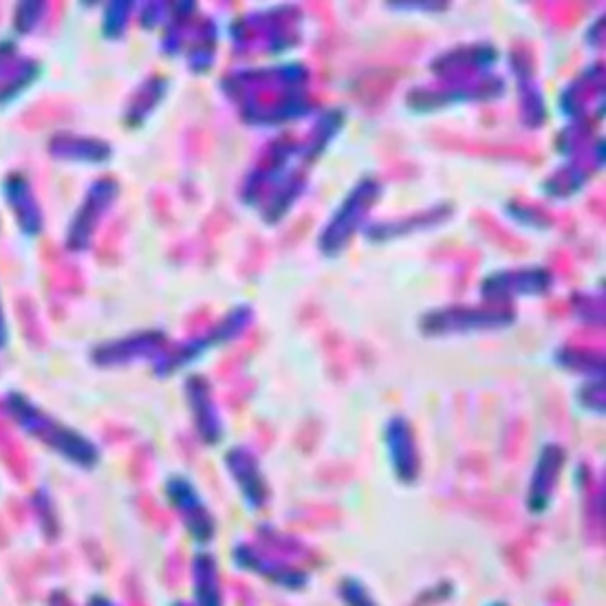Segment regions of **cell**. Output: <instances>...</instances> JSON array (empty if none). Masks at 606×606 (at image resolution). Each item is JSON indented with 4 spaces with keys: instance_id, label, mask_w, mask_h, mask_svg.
<instances>
[{
    "instance_id": "cell-1",
    "label": "cell",
    "mask_w": 606,
    "mask_h": 606,
    "mask_svg": "<svg viewBox=\"0 0 606 606\" xmlns=\"http://www.w3.org/2000/svg\"><path fill=\"white\" fill-rule=\"evenodd\" d=\"M384 186L380 179L364 177L355 183L349 194L342 199L340 208L333 212L329 223L322 227L318 236V247L324 256H340L349 247L355 232L364 225L366 216L380 203Z\"/></svg>"
},
{
    "instance_id": "cell-2",
    "label": "cell",
    "mask_w": 606,
    "mask_h": 606,
    "mask_svg": "<svg viewBox=\"0 0 606 606\" xmlns=\"http://www.w3.org/2000/svg\"><path fill=\"white\" fill-rule=\"evenodd\" d=\"M516 322V313L501 305L485 307H443L432 309L419 318V329L426 335H452V333H479L507 329Z\"/></svg>"
},
{
    "instance_id": "cell-3",
    "label": "cell",
    "mask_w": 606,
    "mask_h": 606,
    "mask_svg": "<svg viewBox=\"0 0 606 606\" xmlns=\"http://www.w3.org/2000/svg\"><path fill=\"white\" fill-rule=\"evenodd\" d=\"M505 91L507 84L503 78L485 73L483 78L448 84L446 89H413L406 95V106L415 113H435L454 104L499 100Z\"/></svg>"
},
{
    "instance_id": "cell-4",
    "label": "cell",
    "mask_w": 606,
    "mask_h": 606,
    "mask_svg": "<svg viewBox=\"0 0 606 606\" xmlns=\"http://www.w3.org/2000/svg\"><path fill=\"white\" fill-rule=\"evenodd\" d=\"M554 287V274L547 267L499 269L481 280L479 294L490 305H501L521 296H547Z\"/></svg>"
},
{
    "instance_id": "cell-5",
    "label": "cell",
    "mask_w": 606,
    "mask_h": 606,
    "mask_svg": "<svg viewBox=\"0 0 606 606\" xmlns=\"http://www.w3.org/2000/svg\"><path fill=\"white\" fill-rule=\"evenodd\" d=\"M452 214H454L452 203H439V205H432V208H428L424 212L402 216V219L366 225L364 234H366V241H371V243L397 241V238H404V236L424 232V230H432V227L448 223Z\"/></svg>"
},
{
    "instance_id": "cell-6",
    "label": "cell",
    "mask_w": 606,
    "mask_h": 606,
    "mask_svg": "<svg viewBox=\"0 0 606 606\" xmlns=\"http://www.w3.org/2000/svg\"><path fill=\"white\" fill-rule=\"evenodd\" d=\"M499 62V51L492 45H468L461 49H452L443 53L435 62L430 64V71L439 80H459V75L465 73H485Z\"/></svg>"
},
{
    "instance_id": "cell-7",
    "label": "cell",
    "mask_w": 606,
    "mask_h": 606,
    "mask_svg": "<svg viewBox=\"0 0 606 606\" xmlns=\"http://www.w3.org/2000/svg\"><path fill=\"white\" fill-rule=\"evenodd\" d=\"M512 71L516 75V91L521 100V119L527 128H540L547 119V104L543 91L534 78V67L523 51L512 53Z\"/></svg>"
},
{
    "instance_id": "cell-8",
    "label": "cell",
    "mask_w": 606,
    "mask_h": 606,
    "mask_svg": "<svg viewBox=\"0 0 606 606\" xmlns=\"http://www.w3.org/2000/svg\"><path fill=\"white\" fill-rule=\"evenodd\" d=\"M119 186L113 179H102L97 181L91 188V192L86 194V201L82 205V210L75 216V225H73V243L82 238L86 243L93 236L97 223H100V216L108 212V208L115 203L117 199Z\"/></svg>"
},
{
    "instance_id": "cell-9",
    "label": "cell",
    "mask_w": 606,
    "mask_h": 606,
    "mask_svg": "<svg viewBox=\"0 0 606 606\" xmlns=\"http://www.w3.org/2000/svg\"><path fill=\"white\" fill-rule=\"evenodd\" d=\"M604 89V69L602 64H593L582 71L576 80L569 82L560 93V111L573 122H582L584 108H587V93Z\"/></svg>"
},
{
    "instance_id": "cell-10",
    "label": "cell",
    "mask_w": 606,
    "mask_h": 606,
    "mask_svg": "<svg viewBox=\"0 0 606 606\" xmlns=\"http://www.w3.org/2000/svg\"><path fill=\"white\" fill-rule=\"evenodd\" d=\"M386 443L393 459V468L402 474L404 479H413L417 474V452L413 435H410V428L404 419L397 417L386 426Z\"/></svg>"
},
{
    "instance_id": "cell-11",
    "label": "cell",
    "mask_w": 606,
    "mask_h": 606,
    "mask_svg": "<svg viewBox=\"0 0 606 606\" xmlns=\"http://www.w3.org/2000/svg\"><path fill=\"white\" fill-rule=\"evenodd\" d=\"M589 177H591V168L582 164H567L545 179L543 192L551 199H571L573 194H578L584 186H587Z\"/></svg>"
},
{
    "instance_id": "cell-12",
    "label": "cell",
    "mask_w": 606,
    "mask_h": 606,
    "mask_svg": "<svg viewBox=\"0 0 606 606\" xmlns=\"http://www.w3.org/2000/svg\"><path fill=\"white\" fill-rule=\"evenodd\" d=\"M166 89H168L166 80H161V78L148 80V82L144 84V89H142V97H135V100H133L131 111H128V117H131V119L135 117V124H144V119H146L148 115H153L155 106H157L161 100H164Z\"/></svg>"
},
{
    "instance_id": "cell-13",
    "label": "cell",
    "mask_w": 606,
    "mask_h": 606,
    "mask_svg": "<svg viewBox=\"0 0 606 606\" xmlns=\"http://www.w3.org/2000/svg\"><path fill=\"white\" fill-rule=\"evenodd\" d=\"M505 214L510 216V221L527 227V230L543 232V230H547V227H551L549 216L545 212H540L538 208H534V205L512 201V203L505 205Z\"/></svg>"
},
{
    "instance_id": "cell-14",
    "label": "cell",
    "mask_w": 606,
    "mask_h": 606,
    "mask_svg": "<svg viewBox=\"0 0 606 606\" xmlns=\"http://www.w3.org/2000/svg\"><path fill=\"white\" fill-rule=\"evenodd\" d=\"M556 362L565 366V369H582L584 373L593 371L595 375H602V355H595L591 351H580V349H571V346H565L560 349L556 355Z\"/></svg>"
},
{
    "instance_id": "cell-15",
    "label": "cell",
    "mask_w": 606,
    "mask_h": 606,
    "mask_svg": "<svg viewBox=\"0 0 606 606\" xmlns=\"http://www.w3.org/2000/svg\"><path fill=\"white\" fill-rule=\"evenodd\" d=\"M573 313H576L578 320L587 322V324H595V327H602L604 324V307L602 300L587 296V294H576L571 300Z\"/></svg>"
},
{
    "instance_id": "cell-16",
    "label": "cell",
    "mask_w": 606,
    "mask_h": 606,
    "mask_svg": "<svg viewBox=\"0 0 606 606\" xmlns=\"http://www.w3.org/2000/svg\"><path fill=\"white\" fill-rule=\"evenodd\" d=\"M131 9H133V3H111L106 7V16H104V36L106 38L115 40L122 36Z\"/></svg>"
},
{
    "instance_id": "cell-17",
    "label": "cell",
    "mask_w": 606,
    "mask_h": 606,
    "mask_svg": "<svg viewBox=\"0 0 606 606\" xmlns=\"http://www.w3.org/2000/svg\"><path fill=\"white\" fill-rule=\"evenodd\" d=\"M391 9H404V12H443L448 3H386Z\"/></svg>"
},
{
    "instance_id": "cell-18",
    "label": "cell",
    "mask_w": 606,
    "mask_h": 606,
    "mask_svg": "<svg viewBox=\"0 0 606 606\" xmlns=\"http://www.w3.org/2000/svg\"><path fill=\"white\" fill-rule=\"evenodd\" d=\"M595 36L589 45L591 47H602V40H604V18H600V20H595V23L591 25V29L587 31V36Z\"/></svg>"
},
{
    "instance_id": "cell-19",
    "label": "cell",
    "mask_w": 606,
    "mask_h": 606,
    "mask_svg": "<svg viewBox=\"0 0 606 606\" xmlns=\"http://www.w3.org/2000/svg\"><path fill=\"white\" fill-rule=\"evenodd\" d=\"M0 324H5V322H3V318H0Z\"/></svg>"
}]
</instances>
